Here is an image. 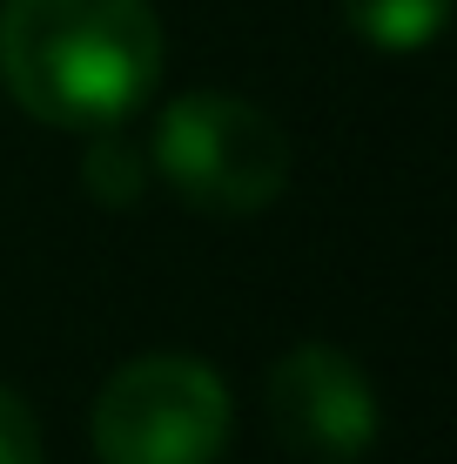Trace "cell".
<instances>
[{
  "instance_id": "obj_2",
  "label": "cell",
  "mask_w": 457,
  "mask_h": 464,
  "mask_svg": "<svg viewBox=\"0 0 457 464\" xmlns=\"http://www.w3.org/2000/svg\"><path fill=\"white\" fill-rule=\"evenodd\" d=\"M155 175L202 216H262L290 188V135L223 88H195L155 121Z\"/></svg>"
},
{
  "instance_id": "obj_1",
  "label": "cell",
  "mask_w": 457,
  "mask_h": 464,
  "mask_svg": "<svg viewBox=\"0 0 457 464\" xmlns=\"http://www.w3.org/2000/svg\"><path fill=\"white\" fill-rule=\"evenodd\" d=\"M0 82L47 128H121L162 82L148 0H7Z\"/></svg>"
},
{
  "instance_id": "obj_6",
  "label": "cell",
  "mask_w": 457,
  "mask_h": 464,
  "mask_svg": "<svg viewBox=\"0 0 457 464\" xmlns=\"http://www.w3.org/2000/svg\"><path fill=\"white\" fill-rule=\"evenodd\" d=\"M81 182H88V196L101 202V209H129V202H141L148 155H141L121 128H94V141L81 155Z\"/></svg>"
},
{
  "instance_id": "obj_3",
  "label": "cell",
  "mask_w": 457,
  "mask_h": 464,
  "mask_svg": "<svg viewBox=\"0 0 457 464\" xmlns=\"http://www.w3.org/2000/svg\"><path fill=\"white\" fill-rule=\"evenodd\" d=\"M229 383L209 357L155 350L121 363L94 397L101 464H215L229 451Z\"/></svg>"
},
{
  "instance_id": "obj_5",
  "label": "cell",
  "mask_w": 457,
  "mask_h": 464,
  "mask_svg": "<svg viewBox=\"0 0 457 464\" xmlns=\"http://www.w3.org/2000/svg\"><path fill=\"white\" fill-rule=\"evenodd\" d=\"M343 21L384 54H417L444 34L451 0H343Z\"/></svg>"
},
{
  "instance_id": "obj_4",
  "label": "cell",
  "mask_w": 457,
  "mask_h": 464,
  "mask_svg": "<svg viewBox=\"0 0 457 464\" xmlns=\"http://www.w3.org/2000/svg\"><path fill=\"white\" fill-rule=\"evenodd\" d=\"M270 424L303 464H364L376 444V391L337 343H296L270 371Z\"/></svg>"
},
{
  "instance_id": "obj_7",
  "label": "cell",
  "mask_w": 457,
  "mask_h": 464,
  "mask_svg": "<svg viewBox=\"0 0 457 464\" xmlns=\"http://www.w3.org/2000/svg\"><path fill=\"white\" fill-rule=\"evenodd\" d=\"M41 458L47 451H41V424L27 411V397L0 383V464H41Z\"/></svg>"
}]
</instances>
